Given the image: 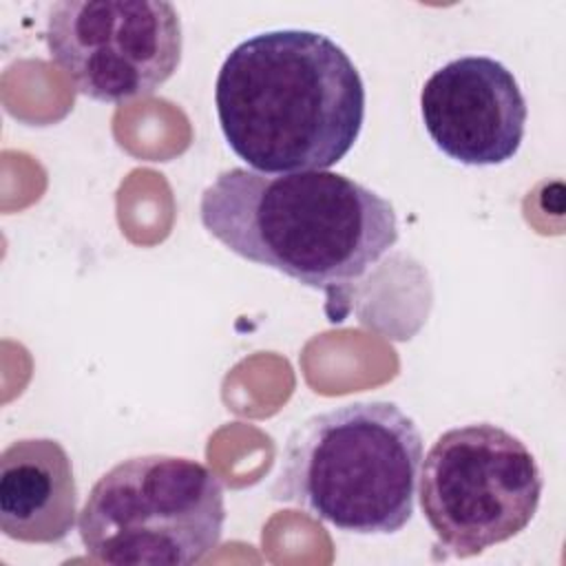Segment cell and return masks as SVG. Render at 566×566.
Returning a JSON list of instances; mask_svg holds the SVG:
<instances>
[{
  "label": "cell",
  "instance_id": "1",
  "mask_svg": "<svg viewBox=\"0 0 566 566\" xmlns=\"http://www.w3.org/2000/svg\"><path fill=\"white\" fill-rule=\"evenodd\" d=\"M214 106L228 146L252 170H327L360 135L365 84L329 35L276 29L226 55Z\"/></svg>",
  "mask_w": 566,
  "mask_h": 566
},
{
  "label": "cell",
  "instance_id": "2",
  "mask_svg": "<svg viewBox=\"0 0 566 566\" xmlns=\"http://www.w3.org/2000/svg\"><path fill=\"white\" fill-rule=\"evenodd\" d=\"M199 219L237 256L314 290L365 276L400 234L389 199L329 170L228 168L201 192Z\"/></svg>",
  "mask_w": 566,
  "mask_h": 566
},
{
  "label": "cell",
  "instance_id": "3",
  "mask_svg": "<svg viewBox=\"0 0 566 566\" xmlns=\"http://www.w3.org/2000/svg\"><path fill=\"white\" fill-rule=\"evenodd\" d=\"M422 436L389 400L310 416L285 440L272 500L356 535H391L413 513Z\"/></svg>",
  "mask_w": 566,
  "mask_h": 566
},
{
  "label": "cell",
  "instance_id": "4",
  "mask_svg": "<svg viewBox=\"0 0 566 566\" xmlns=\"http://www.w3.org/2000/svg\"><path fill=\"white\" fill-rule=\"evenodd\" d=\"M226 497L199 460L148 453L117 462L77 520L84 551L113 566H190L219 546Z\"/></svg>",
  "mask_w": 566,
  "mask_h": 566
},
{
  "label": "cell",
  "instance_id": "5",
  "mask_svg": "<svg viewBox=\"0 0 566 566\" xmlns=\"http://www.w3.org/2000/svg\"><path fill=\"white\" fill-rule=\"evenodd\" d=\"M542 491L531 449L493 422H473L436 438L422 460L418 495L438 546L464 559L520 535Z\"/></svg>",
  "mask_w": 566,
  "mask_h": 566
},
{
  "label": "cell",
  "instance_id": "6",
  "mask_svg": "<svg viewBox=\"0 0 566 566\" xmlns=\"http://www.w3.org/2000/svg\"><path fill=\"white\" fill-rule=\"evenodd\" d=\"M51 60L95 102L146 97L181 64L184 35L166 0H62L46 13Z\"/></svg>",
  "mask_w": 566,
  "mask_h": 566
},
{
  "label": "cell",
  "instance_id": "7",
  "mask_svg": "<svg viewBox=\"0 0 566 566\" xmlns=\"http://www.w3.org/2000/svg\"><path fill=\"white\" fill-rule=\"evenodd\" d=\"M420 115L431 142L464 166L513 159L526 133L524 93L500 60L462 55L429 75Z\"/></svg>",
  "mask_w": 566,
  "mask_h": 566
},
{
  "label": "cell",
  "instance_id": "8",
  "mask_svg": "<svg viewBox=\"0 0 566 566\" xmlns=\"http://www.w3.org/2000/svg\"><path fill=\"white\" fill-rule=\"evenodd\" d=\"M77 517V484L66 449L53 438H22L0 455V528L24 544L66 539Z\"/></svg>",
  "mask_w": 566,
  "mask_h": 566
}]
</instances>
